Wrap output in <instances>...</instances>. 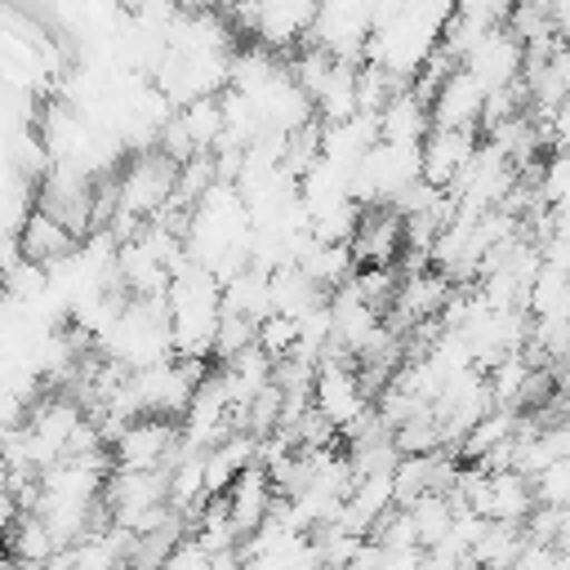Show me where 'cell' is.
<instances>
[{
	"label": "cell",
	"mask_w": 570,
	"mask_h": 570,
	"mask_svg": "<svg viewBox=\"0 0 570 570\" xmlns=\"http://www.w3.org/2000/svg\"><path fill=\"white\" fill-rule=\"evenodd\" d=\"M236 22H245L254 31V45L267 53H281L289 45H298L316 18V4H249L232 13Z\"/></svg>",
	"instance_id": "cell-4"
},
{
	"label": "cell",
	"mask_w": 570,
	"mask_h": 570,
	"mask_svg": "<svg viewBox=\"0 0 570 570\" xmlns=\"http://www.w3.org/2000/svg\"><path fill=\"white\" fill-rule=\"evenodd\" d=\"M481 138L476 129H428L419 156H423V183L436 191H450V183L468 169V160L476 156Z\"/></svg>",
	"instance_id": "cell-5"
},
{
	"label": "cell",
	"mask_w": 570,
	"mask_h": 570,
	"mask_svg": "<svg viewBox=\"0 0 570 570\" xmlns=\"http://www.w3.org/2000/svg\"><path fill=\"white\" fill-rule=\"evenodd\" d=\"M379 120V142H423L432 120H428V102H419L410 89H401L396 98H387V107L374 116Z\"/></svg>",
	"instance_id": "cell-7"
},
{
	"label": "cell",
	"mask_w": 570,
	"mask_h": 570,
	"mask_svg": "<svg viewBox=\"0 0 570 570\" xmlns=\"http://www.w3.org/2000/svg\"><path fill=\"white\" fill-rule=\"evenodd\" d=\"M365 410H370L365 387H361V374L352 370V361L321 356L312 370V414L325 419L334 432H347Z\"/></svg>",
	"instance_id": "cell-1"
},
{
	"label": "cell",
	"mask_w": 570,
	"mask_h": 570,
	"mask_svg": "<svg viewBox=\"0 0 570 570\" xmlns=\"http://www.w3.org/2000/svg\"><path fill=\"white\" fill-rule=\"evenodd\" d=\"M183 445V432L174 428V419H134L111 436V459L120 463V472H160V463Z\"/></svg>",
	"instance_id": "cell-2"
},
{
	"label": "cell",
	"mask_w": 570,
	"mask_h": 570,
	"mask_svg": "<svg viewBox=\"0 0 570 570\" xmlns=\"http://www.w3.org/2000/svg\"><path fill=\"white\" fill-rule=\"evenodd\" d=\"M530 499H534V508H566V499H570V459H557L543 472H534L530 476Z\"/></svg>",
	"instance_id": "cell-8"
},
{
	"label": "cell",
	"mask_w": 570,
	"mask_h": 570,
	"mask_svg": "<svg viewBox=\"0 0 570 570\" xmlns=\"http://www.w3.org/2000/svg\"><path fill=\"white\" fill-rule=\"evenodd\" d=\"M481 102H485L481 85L459 67V71H450L445 85L432 94V102H428V120H432V129H476V120H481Z\"/></svg>",
	"instance_id": "cell-6"
},
{
	"label": "cell",
	"mask_w": 570,
	"mask_h": 570,
	"mask_svg": "<svg viewBox=\"0 0 570 570\" xmlns=\"http://www.w3.org/2000/svg\"><path fill=\"white\" fill-rule=\"evenodd\" d=\"M476 85L481 94H499V89H512L521 80V67H525V49L508 36V27H494L463 62H459Z\"/></svg>",
	"instance_id": "cell-3"
}]
</instances>
